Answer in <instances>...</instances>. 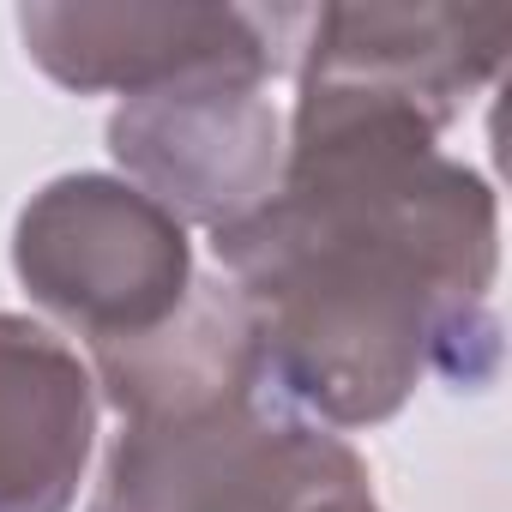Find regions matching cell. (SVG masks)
Listing matches in <instances>:
<instances>
[{
	"instance_id": "cell-1",
	"label": "cell",
	"mask_w": 512,
	"mask_h": 512,
	"mask_svg": "<svg viewBox=\"0 0 512 512\" xmlns=\"http://www.w3.org/2000/svg\"><path fill=\"white\" fill-rule=\"evenodd\" d=\"M211 253L266 380L320 428L392 422L428 374L482 386L500 362V199L422 121L296 109L272 199Z\"/></svg>"
},
{
	"instance_id": "cell-2",
	"label": "cell",
	"mask_w": 512,
	"mask_h": 512,
	"mask_svg": "<svg viewBox=\"0 0 512 512\" xmlns=\"http://www.w3.org/2000/svg\"><path fill=\"white\" fill-rule=\"evenodd\" d=\"M91 512H380L362 452L266 374L127 416Z\"/></svg>"
},
{
	"instance_id": "cell-3",
	"label": "cell",
	"mask_w": 512,
	"mask_h": 512,
	"mask_svg": "<svg viewBox=\"0 0 512 512\" xmlns=\"http://www.w3.org/2000/svg\"><path fill=\"white\" fill-rule=\"evenodd\" d=\"M13 272L43 314L85 338V350L163 332L199 284L187 223L133 181L97 169L55 175L25 199Z\"/></svg>"
},
{
	"instance_id": "cell-4",
	"label": "cell",
	"mask_w": 512,
	"mask_h": 512,
	"mask_svg": "<svg viewBox=\"0 0 512 512\" xmlns=\"http://www.w3.org/2000/svg\"><path fill=\"white\" fill-rule=\"evenodd\" d=\"M506 49V7H320L296 67V109L404 115L446 133L500 79Z\"/></svg>"
},
{
	"instance_id": "cell-5",
	"label": "cell",
	"mask_w": 512,
	"mask_h": 512,
	"mask_svg": "<svg viewBox=\"0 0 512 512\" xmlns=\"http://www.w3.org/2000/svg\"><path fill=\"white\" fill-rule=\"evenodd\" d=\"M266 85V73H199L121 97L109 115L121 181L157 199L175 223H205L211 235L260 211L284 175V121Z\"/></svg>"
},
{
	"instance_id": "cell-6",
	"label": "cell",
	"mask_w": 512,
	"mask_h": 512,
	"mask_svg": "<svg viewBox=\"0 0 512 512\" xmlns=\"http://www.w3.org/2000/svg\"><path fill=\"white\" fill-rule=\"evenodd\" d=\"M31 61L91 97H145L199 73H278V19L247 7H151V0H31L19 7Z\"/></svg>"
},
{
	"instance_id": "cell-7",
	"label": "cell",
	"mask_w": 512,
	"mask_h": 512,
	"mask_svg": "<svg viewBox=\"0 0 512 512\" xmlns=\"http://www.w3.org/2000/svg\"><path fill=\"white\" fill-rule=\"evenodd\" d=\"M97 404L91 362L55 326L0 314V512H73Z\"/></svg>"
}]
</instances>
